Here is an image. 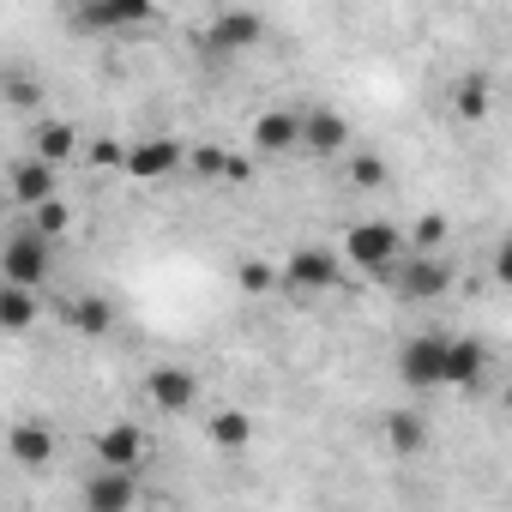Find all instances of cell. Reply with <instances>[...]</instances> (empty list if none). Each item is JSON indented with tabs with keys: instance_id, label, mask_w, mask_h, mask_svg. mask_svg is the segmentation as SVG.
<instances>
[{
	"instance_id": "cell-12",
	"label": "cell",
	"mask_w": 512,
	"mask_h": 512,
	"mask_svg": "<svg viewBox=\"0 0 512 512\" xmlns=\"http://www.w3.org/2000/svg\"><path fill=\"white\" fill-rule=\"evenodd\" d=\"M482 374H488V350L476 338H452L446 344V386L470 392V386H482Z\"/></svg>"
},
{
	"instance_id": "cell-25",
	"label": "cell",
	"mask_w": 512,
	"mask_h": 512,
	"mask_svg": "<svg viewBox=\"0 0 512 512\" xmlns=\"http://www.w3.org/2000/svg\"><path fill=\"white\" fill-rule=\"evenodd\" d=\"M350 181L356 187H386L392 169H386V157H350Z\"/></svg>"
},
{
	"instance_id": "cell-4",
	"label": "cell",
	"mask_w": 512,
	"mask_h": 512,
	"mask_svg": "<svg viewBox=\"0 0 512 512\" xmlns=\"http://www.w3.org/2000/svg\"><path fill=\"white\" fill-rule=\"evenodd\" d=\"M284 290H290V296H326V290H344V278H338V253H326V247H296V253H290V266H284Z\"/></svg>"
},
{
	"instance_id": "cell-26",
	"label": "cell",
	"mask_w": 512,
	"mask_h": 512,
	"mask_svg": "<svg viewBox=\"0 0 512 512\" xmlns=\"http://www.w3.org/2000/svg\"><path fill=\"white\" fill-rule=\"evenodd\" d=\"M223 169H229L223 145H193V175H205V181H223Z\"/></svg>"
},
{
	"instance_id": "cell-16",
	"label": "cell",
	"mask_w": 512,
	"mask_h": 512,
	"mask_svg": "<svg viewBox=\"0 0 512 512\" xmlns=\"http://www.w3.org/2000/svg\"><path fill=\"white\" fill-rule=\"evenodd\" d=\"M13 458H19L25 470H43V464L55 458V434H49L43 422H19V428H13Z\"/></svg>"
},
{
	"instance_id": "cell-19",
	"label": "cell",
	"mask_w": 512,
	"mask_h": 512,
	"mask_svg": "<svg viewBox=\"0 0 512 512\" xmlns=\"http://www.w3.org/2000/svg\"><path fill=\"white\" fill-rule=\"evenodd\" d=\"M67 320H73L79 332L103 338V332L115 326V308H109V302H97V296H79V302H67Z\"/></svg>"
},
{
	"instance_id": "cell-6",
	"label": "cell",
	"mask_w": 512,
	"mask_h": 512,
	"mask_svg": "<svg viewBox=\"0 0 512 512\" xmlns=\"http://www.w3.org/2000/svg\"><path fill=\"white\" fill-rule=\"evenodd\" d=\"M139 500V470H97L85 482V512H133Z\"/></svg>"
},
{
	"instance_id": "cell-24",
	"label": "cell",
	"mask_w": 512,
	"mask_h": 512,
	"mask_svg": "<svg viewBox=\"0 0 512 512\" xmlns=\"http://www.w3.org/2000/svg\"><path fill=\"white\" fill-rule=\"evenodd\" d=\"M235 278H241V290H247V296H266L272 284H284V272H272V266H260V260H241V266H235Z\"/></svg>"
},
{
	"instance_id": "cell-14",
	"label": "cell",
	"mask_w": 512,
	"mask_h": 512,
	"mask_svg": "<svg viewBox=\"0 0 512 512\" xmlns=\"http://www.w3.org/2000/svg\"><path fill=\"white\" fill-rule=\"evenodd\" d=\"M446 284H452V272H446L440 260H422V253H416V260L398 272V290H404L410 302H428V296H440Z\"/></svg>"
},
{
	"instance_id": "cell-3",
	"label": "cell",
	"mask_w": 512,
	"mask_h": 512,
	"mask_svg": "<svg viewBox=\"0 0 512 512\" xmlns=\"http://www.w3.org/2000/svg\"><path fill=\"white\" fill-rule=\"evenodd\" d=\"M0 272H7L13 290H37V284H49V235L19 229V235L7 241V253H0Z\"/></svg>"
},
{
	"instance_id": "cell-5",
	"label": "cell",
	"mask_w": 512,
	"mask_h": 512,
	"mask_svg": "<svg viewBox=\"0 0 512 512\" xmlns=\"http://www.w3.org/2000/svg\"><path fill=\"white\" fill-rule=\"evenodd\" d=\"M145 452H151L145 428H133V422H115V428L97 434V470H139Z\"/></svg>"
},
{
	"instance_id": "cell-18",
	"label": "cell",
	"mask_w": 512,
	"mask_h": 512,
	"mask_svg": "<svg viewBox=\"0 0 512 512\" xmlns=\"http://www.w3.org/2000/svg\"><path fill=\"white\" fill-rule=\"evenodd\" d=\"M452 109H458L464 121H482V115H488V79H482V73H464V79L452 85Z\"/></svg>"
},
{
	"instance_id": "cell-31",
	"label": "cell",
	"mask_w": 512,
	"mask_h": 512,
	"mask_svg": "<svg viewBox=\"0 0 512 512\" xmlns=\"http://www.w3.org/2000/svg\"><path fill=\"white\" fill-rule=\"evenodd\" d=\"M506 410H512V392H506Z\"/></svg>"
},
{
	"instance_id": "cell-23",
	"label": "cell",
	"mask_w": 512,
	"mask_h": 512,
	"mask_svg": "<svg viewBox=\"0 0 512 512\" xmlns=\"http://www.w3.org/2000/svg\"><path fill=\"white\" fill-rule=\"evenodd\" d=\"M440 241H446V217H440V211H428V217L410 223V247L422 253V260H434V247H440Z\"/></svg>"
},
{
	"instance_id": "cell-13",
	"label": "cell",
	"mask_w": 512,
	"mask_h": 512,
	"mask_svg": "<svg viewBox=\"0 0 512 512\" xmlns=\"http://www.w3.org/2000/svg\"><path fill=\"white\" fill-rule=\"evenodd\" d=\"M13 199L31 205V211H43V205L55 199V163H43V157L19 163V169H13Z\"/></svg>"
},
{
	"instance_id": "cell-1",
	"label": "cell",
	"mask_w": 512,
	"mask_h": 512,
	"mask_svg": "<svg viewBox=\"0 0 512 512\" xmlns=\"http://www.w3.org/2000/svg\"><path fill=\"white\" fill-rule=\"evenodd\" d=\"M410 235L398 229V223H356L350 235H344V253L368 272V278H398V247H404Z\"/></svg>"
},
{
	"instance_id": "cell-8",
	"label": "cell",
	"mask_w": 512,
	"mask_h": 512,
	"mask_svg": "<svg viewBox=\"0 0 512 512\" xmlns=\"http://www.w3.org/2000/svg\"><path fill=\"white\" fill-rule=\"evenodd\" d=\"M145 392H151V404H157V410L181 416V410H193L199 380H193V368H151V374H145Z\"/></svg>"
},
{
	"instance_id": "cell-7",
	"label": "cell",
	"mask_w": 512,
	"mask_h": 512,
	"mask_svg": "<svg viewBox=\"0 0 512 512\" xmlns=\"http://www.w3.org/2000/svg\"><path fill=\"white\" fill-rule=\"evenodd\" d=\"M266 37V19L260 13H217L211 31H205V49L211 55H235V49H253Z\"/></svg>"
},
{
	"instance_id": "cell-9",
	"label": "cell",
	"mask_w": 512,
	"mask_h": 512,
	"mask_svg": "<svg viewBox=\"0 0 512 512\" xmlns=\"http://www.w3.org/2000/svg\"><path fill=\"white\" fill-rule=\"evenodd\" d=\"M302 145V115L296 109H266L260 121H253V151L260 157H284Z\"/></svg>"
},
{
	"instance_id": "cell-28",
	"label": "cell",
	"mask_w": 512,
	"mask_h": 512,
	"mask_svg": "<svg viewBox=\"0 0 512 512\" xmlns=\"http://www.w3.org/2000/svg\"><path fill=\"white\" fill-rule=\"evenodd\" d=\"M91 163H97V169H109V163H127V145H121V139H97V145H91Z\"/></svg>"
},
{
	"instance_id": "cell-20",
	"label": "cell",
	"mask_w": 512,
	"mask_h": 512,
	"mask_svg": "<svg viewBox=\"0 0 512 512\" xmlns=\"http://www.w3.org/2000/svg\"><path fill=\"white\" fill-rule=\"evenodd\" d=\"M211 440H217L223 452H241V446L253 440V422H247L241 410H217V416H211Z\"/></svg>"
},
{
	"instance_id": "cell-11",
	"label": "cell",
	"mask_w": 512,
	"mask_h": 512,
	"mask_svg": "<svg viewBox=\"0 0 512 512\" xmlns=\"http://www.w3.org/2000/svg\"><path fill=\"white\" fill-rule=\"evenodd\" d=\"M181 169V139H145V145H127V175L139 181H163Z\"/></svg>"
},
{
	"instance_id": "cell-22",
	"label": "cell",
	"mask_w": 512,
	"mask_h": 512,
	"mask_svg": "<svg viewBox=\"0 0 512 512\" xmlns=\"http://www.w3.org/2000/svg\"><path fill=\"white\" fill-rule=\"evenodd\" d=\"M73 145H79V133H73L67 121H49V127L37 133V157H43V163H67Z\"/></svg>"
},
{
	"instance_id": "cell-29",
	"label": "cell",
	"mask_w": 512,
	"mask_h": 512,
	"mask_svg": "<svg viewBox=\"0 0 512 512\" xmlns=\"http://www.w3.org/2000/svg\"><path fill=\"white\" fill-rule=\"evenodd\" d=\"M494 278H500V284L512 290V235H506V241L494 247Z\"/></svg>"
},
{
	"instance_id": "cell-10",
	"label": "cell",
	"mask_w": 512,
	"mask_h": 512,
	"mask_svg": "<svg viewBox=\"0 0 512 512\" xmlns=\"http://www.w3.org/2000/svg\"><path fill=\"white\" fill-rule=\"evenodd\" d=\"M344 145H350V121H344L338 109H308V115H302V151L332 157V151H344Z\"/></svg>"
},
{
	"instance_id": "cell-30",
	"label": "cell",
	"mask_w": 512,
	"mask_h": 512,
	"mask_svg": "<svg viewBox=\"0 0 512 512\" xmlns=\"http://www.w3.org/2000/svg\"><path fill=\"white\" fill-rule=\"evenodd\" d=\"M223 181H241V187H247V181H253V163H247V157H229V169H223Z\"/></svg>"
},
{
	"instance_id": "cell-21",
	"label": "cell",
	"mask_w": 512,
	"mask_h": 512,
	"mask_svg": "<svg viewBox=\"0 0 512 512\" xmlns=\"http://www.w3.org/2000/svg\"><path fill=\"white\" fill-rule=\"evenodd\" d=\"M37 320V302H31V290H0V326H7V332H25Z\"/></svg>"
},
{
	"instance_id": "cell-27",
	"label": "cell",
	"mask_w": 512,
	"mask_h": 512,
	"mask_svg": "<svg viewBox=\"0 0 512 512\" xmlns=\"http://www.w3.org/2000/svg\"><path fill=\"white\" fill-rule=\"evenodd\" d=\"M67 223H73V211H67V205H61V199H49V205H43V211H37V223H31V229H37V235H49V241H55V235H67Z\"/></svg>"
},
{
	"instance_id": "cell-2",
	"label": "cell",
	"mask_w": 512,
	"mask_h": 512,
	"mask_svg": "<svg viewBox=\"0 0 512 512\" xmlns=\"http://www.w3.org/2000/svg\"><path fill=\"white\" fill-rule=\"evenodd\" d=\"M446 332H416L410 344H404V356H398V374H404V386H416V392H434V386H446Z\"/></svg>"
},
{
	"instance_id": "cell-15",
	"label": "cell",
	"mask_w": 512,
	"mask_h": 512,
	"mask_svg": "<svg viewBox=\"0 0 512 512\" xmlns=\"http://www.w3.org/2000/svg\"><path fill=\"white\" fill-rule=\"evenodd\" d=\"M380 434H386V446H392V452H404V458L428 446V422H422L416 410H386V422H380Z\"/></svg>"
},
{
	"instance_id": "cell-17",
	"label": "cell",
	"mask_w": 512,
	"mask_h": 512,
	"mask_svg": "<svg viewBox=\"0 0 512 512\" xmlns=\"http://www.w3.org/2000/svg\"><path fill=\"white\" fill-rule=\"evenodd\" d=\"M145 19H151L145 0H121V7H79V25H91V31H121V25H145Z\"/></svg>"
}]
</instances>
